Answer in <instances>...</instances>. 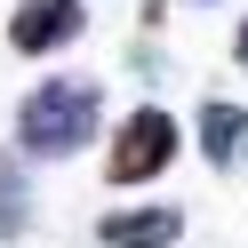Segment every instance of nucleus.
<instances>
[{
    "mask_svg": "<svg viewBox=\"0 0 248 248\" xmlns=\"http://www.w3.org/2000/svg\"><path fill=\"white\" fill-rule=\"evenodd\" d=\"M96 120H104V88L80 80V72H56V80H40L32 96L16 104V152H32V160H72V152H88Z\"/></svg>",
    "mask_w": 248,
    "mask_h": 248,
    "instance_id": "f257e3e1",
    "label": "nucleus"
},
{
    "mask_svg": "<svg viewBox=\"0 0 248 248\" xmlns=\"http://www.w3.org/2000/svg\"><path fill=\"white\" fill-rule=\"evenodd\" d=\"M176 152H184V120L168 112V104H136V112L112 128L104 176L128 192V184H152V176H168V168H176Z\"/></svg>",
    "mask_w": 248,
    "mask_h": 248,
    "instance_id": "f03ea898",
    "label": "nucleus"
},
{
    "mask_svg": "<svg viewBox=\"0 0 248 248\" xmlns=\"http://www.w3.org/2000/svg\"><path fill=\"white\" fill-rule=\"evenodd\" d=\"M80 24H88L80 0H24L16 24H8V48H16V56H56V48L80 40Z\"/></svg>",
    "mask_w": 248,
    "mask_h": 248,
    "instance_id": "7ed1b4c3",
    "label": "nucleus"
},
{
    "mask_svg": "<svg viewBox=\"0 0 248 248\" xmlns=\"http://www.w3.org/2000/svg\"><path fill=\"white\" fill-rule=\"evenodd\" d=\"M96 240L104 248H176L184 240V208H168V200H152V208H112V216H96Z\"/></svg>",
    "mask_w": 248,
    "mask_h": 248,
    "instance_id": "20e7f679",
    "label": "nucleus"
},
{
    "mask_svg": "<svg viewBox=\"0 0 248 248\" xmlns=\"http://www.w3.org/2000/svg\"><path fill=\"white\" fill-rule=\"evenodd\" d=\"M192 136H200V152H208V168H240V160H248V104L208 96L200 120H192Z\"/></svg>",
    "mask_w": 248,
    "mask_h": 248,
    "instance_id": "39448f33",
    "label": "nucleus"
},
{
    "mask_svg": "<svg viewBox=\"0 0 248 248\" xmlns=\"http://www.w3.org/2000/svg\"><path fill=\"white\" fill-rule=\"evenodd\" d=\"M32 224V184H24V160H0V240H24Z\"/></svg>",
    "mask_w": 248,
    "mask_h": 248,
    "instance_id": "423d86ee",
    "label": "nucleus"
},
{
    "mask_svg": "<svg viewBox=\"0 0 248 248\" xmlns=\"http://www.w3.org/2000/svg\"><path fill=\"white\" fill-rule=\"evenodd\" d=\"M232 56H240V72H248V16L232 24Z\"/></svg>",
    "mask_w": 248,
    "mask_h": 248,
    "instance_id": "0eeeda50",
    "label": "nucleus"
}]
</instances>
